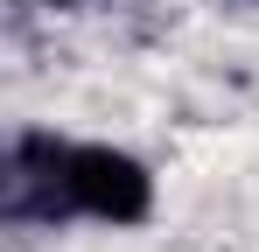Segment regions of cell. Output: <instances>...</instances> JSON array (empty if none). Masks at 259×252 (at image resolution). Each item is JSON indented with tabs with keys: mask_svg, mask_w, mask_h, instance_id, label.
<instances>
[{
	"mask_svg": "<svg viewBox=\"0 0 259 252\" xmlns=\"http://www.w3.org/2000/svg\"><path fill=\"white\" fill-rule=\"evenodd\" d=\"M63 196H70V210H84V217L140 224L154 210V182L119 147H63Z\"/></svg>",
	"mask_w": 259,
	"mask_h": 252,
	"instance_id": "obj_1",
	"label": "cell"
},
{
	"mask_svg": "<svg viewBox=\"0 0 259 252\" xmlns=\"http://www.w3.org/2000/svg\"><path fill=\"white\" fill-rule=\"evenodd\" d=\"M63 140L49 133H21L7 154V217H63Z\"/></svg>",
	"mask_w": 259,
	"mask_h": 252,
	"instance_id": "obj_2",
	"label": "cell"
},
{
	"mask_svg": "<svg viewBox=\"0 0 259 252\" xmlns=\"http://www.w3.org/2000/svg\"><path fill=\"white\" fill-rule=\"evenodd\" d=\"M56 7H77V0H56Z\"/></svg>",
	"mask_w": 259,
	"mask_h": 252,
	"instance_id": "obj_3",
	"label": "cell"
}]
</instances>
